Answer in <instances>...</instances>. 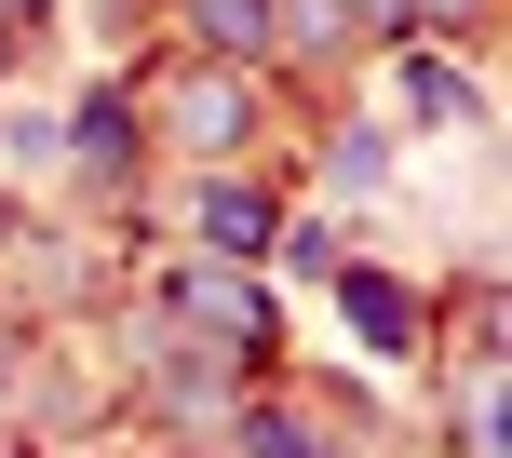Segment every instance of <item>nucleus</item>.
Masks as SVG:
<instances>
[{
	"instance_id": "nucleus-1",
	"label": "nucleus",
	"mask_w": 512,
	"mask_h": 458,
	"mask_svg": "<svg viewBox=\"0 0 512 458\" xmlns=\"http://www.w3.org/2000/svg\"><path fill=\"white\" fill-rule=\"evenodd\" d=\"M189 14H203L216 41H256V0H189Z\"/></svg>"
}]
</instances>
